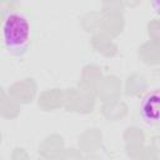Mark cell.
Returning <instances> with one entry per match:
<instances>
[{
  "label": "cell",
  "mask_w": 160,
  "mask_h": 160,
  "mask_svg": "<svg viewBox=\"0 0 160 160\" xmlns=\"http://www.w3.org/2000/svg\"><path fill=\"white\" fill-rule=\"evenodd\" d=\"M1 35L5 49L15 58L25 55L32 40V25L26 15L19 11H10L5 15Z\"/></svg>",
  "instance_id": "cell-1"
},
{
  "label": "cell",
  "mask_w": 160,
  "mask_h": 160,
  "mask_svg": "<svg viewBox=\"0 0 160 160\" xmlns=\"http://www.w3.org/2000/svg\"><path fill=\"white\" fill-rule=\"evenodd\" d=\"M140 115L145 124L156 126L160 121V96L159 90H150L140 102Z\"/></svg>",
  "instance_id": "cell-2"
},
{
  "label": "cell",
  "mask_w": 160,
  "mask_h": 160,
  "mask_svg": "<svg viewBox=\"0 0 160 160\" xmlns=\"http://www.w3.org/2000/svg\"><path fill=\"white\" fill-rule=\"evenodd\" d=\"M151 2H152V5H154V8L158 10V0H151Z\"/></svg>",
  "instance_id": "cell-3"
}]
</instances>
